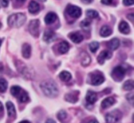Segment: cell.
Masks as SVG:
<instances>
[{
	"instance_id": "44dd1931",
	"label": "cell",
	"mask_w": 134,
	"mask_h": 123,
	"mask_svg": "<svg viewBox=\"0 0 134 123\" xmlns=\"http://www.w3.org/2000/svg\"><path fill=\"white\" fill-rule=\"evenodd\" d=\"M112 30H111V27L108 26H103V27L101 28L100 31H99V33L102 35V37H108L109 35H111L112 34Z\"/></svg>"
},
{
	"instance_id": "484cf974",
	"label": "cell",
	"mask_w": 134,
	"mask_h": 123,
	"mask_svg": "<svg viewBox=\"0 0 134 123\" xmlns=\"http://www.w3.org/2000/svg\"><path fill=\"white\" fill-rule=\"evenodd\" d=\"M8 83L4 79H0V92H5L7 88Z\"/></svg>"
},
{
	"instance_id": "8fae6325",
	"label": "cell",
	"mask_w": 134,
	"mask_h": 123,
	"mask_svg": "<svg viewBox=\"0 0 134 123\" xmlns=\"http://www.w3.org/2000/svg\"><path fill=\"white\" fill-rule=\"evenodd\" d=\"M69 37L70 38L71 40L75 43H79L83 40L84 37L83 35L81 33L78 32H73L69 35Z\"/></svg>"
},
{
	"instance_id": "ffe728a7",
	"label": "cell",
	"mask_w": 134,
	"mask_h": 123,
	"mask_svg": "<svg viewBox=\"0 0 134 123\" xmlns=\"http://www.w3.org/2000/svg\"><path fill=\"white\" fill-rule=\"evenodd\" d=\"M69 49V44L68 42L62 41L59 44L58 51L61 54H65Z\"/></svg>"
},
{
	"instance_id": "4316f807",
	"label": "cell",
	"mask_w": 134,
	"mask_h": 123,
	"mask_svg": "<svg viewBox=\"0 0 134 123\" xmlns=\"http://www.w3.org/2000/svg\"><path fill=\"white\" fill-rule=\"evenodd\" d=\"M99 44L98 42L96 41H94V42H92L90 44H89V48H90V51L93 53H95L98 49L99 48Z\"/></svg>"
},
{
	"instance_id": "7c38bea8",
	"label": "cell",
	"mask_w": 134,
	"mask_h": 123,
	"mask_svg": "<svg viewBox=\"0 0 134 123\" xmlns=\"http://www.w3.org/2000/svg\"><path fill=\"white\" fill-rule=\"evenodd\" d=\"M115 102H116V100L115 99V98H113V97H108V98H105V99H104L102 101V108L107 109L108 108V107H110L111 106H112L113 105L115 104Z\"/></svg>"
},
{
	"instance_id": "d6986e66",
	"label": "cell",
	"mask_w": 134,
	"mask_h": 123,
	"mask_svg": "<svg viewBox=\"0 0 134 123\" xmlns=\"http://www.w3.org/2000/svg\"><path fill=\"white\" fill-rule=\"evenodd\" d=\"M6 107L7 109L8 116H10V117L15 116L16 111L13 103L10 102H7L6 103Z\"/></svg>"
},
{
	"instance_id": "836d02e7",
	"label": "cell",
	"mask_w": 134,
	"mask_h": 123,
	"mask_svg": "<svg viewBox=\"0 0 134 123\" xmlns=\"http://www.w3.org/2000/svg\"><path fill=\"white\" fill-rule=\"evenodd\" d=\"M0 3L4 7H7L9 5V0H0Z\"/></svg>"
},
{
	"instance_id": "83f0119b",
	"label": "cell",
	"mask_w": 134,
	"mask_h": 123,
	"mask_svg": "<svg viewBox=\"0 0 134 123\" xmlns=\"http://www.w3.org/2000/svg\"><path fill=\"white\" fill-rule=\"evenodd\" d=\"M126 90H132L133 89V81L132 80H128L126 81L123 86Z\"/></svg>"
},
{
	"instance_id": "60d3db41",
	"label": "cell",
	"mask_w": 134,
	"mask_h": 123,
	"mask_svg": "<svg viewBox=\"0 0 134 123\" xmlns=\"http://www.w3.org/2000/svg\"><path fill=\"white\" fill-rule=\"evenodd\" d=\"M19 123H31V122L29 121H27V120H23V121H21L20 122H19Z\"/></svg>"
},
{
	"instance_id": "e575fe53",
	"label": "cell",
	"mask_w": 134,
	"mask_h": 123,
	"mask_svg": "<svg viewBox=\"0 0 134 123\" xmlns=\"http://www.w3.org/2000/svg\"><path fill=\"white\" fill-rule=\"evenodd\" d=\"M113 0H102V3L106 5H111L113 3Z\"/></svg>"
},
{
	"instance_id": "d590c367",
	"label": "cell",
	"mask_w": 134,
	"mask_h": 123,
	"mask_svg": "<svg viewBox=\"0 0 134 123\" xmlns=\"http://www.w3.org/2000/svg\"><path fill=\"white\" fill-rule=\"evenodd\" d=\"M128 18L129 20H130L132 22H133V13H131V14H130L129 15H128Z\"/></svg>"
},
{
	"instance_id": "f1b7e54d",
	"label": "cell",
	"mask_w": 134,
	"mask_h": 123,
	"mask_svg": "<svg viewBox=\"0 0 134 123\" xmlns=\"http://www.w3.org/2000/svg\"><path fill=\"white\" fill-rule=\"evenodd\" d=\"M86 15L90 18H96L98 17V13L94 10H88L86 11Z\"/></svg>"
},
{
	"instance_id": "ba28073f",
	"label": "cell",
	"mask_w": 134,
	"mask_h": 123,
	"mask_svg": "<svg viewBox=\"0 0 134 123\" xmlns=\"http://www.w3.org/2000/svg\"><path fill=\"white\" fill-rule=\"evenodd\" d=\"M112 57V52L110 51L105 50L100 52L98 57V62L99 64H103L105 62V60L110 59Z\"/></svg>"
},
{
	"instance_id": "1f68e13d",
	"label": "cell",
	"mask_w": 134,
	"mask_h": 123,
	"mask_svg": "<svg viewBox=\"0 0 134 123\" xmlns=\"http://www.w3.org/2000/svg\"><path fill=\"white\" fill-rule=\"evenodd\" d=\"M126 98L128 100V102L131 103L132 105L133 104V93H130V94H127Z\"/></svg>"
},
{
	"instance_id": "4dcf8cb0",
	"label": "cell",
	"mask_w": 134,
	"mask_h": 123,
	"mask_svg": "<svg viewBox=\"0 0 134 123\" xmlns=\"http://www.w3.org/2000/svg\"><path fill=\"white\" fill-rule=\"evenodd\" d=\"M90 22L88 20H84L81 23V26L82 28H87L90 26Z\"/></svg>"
},
{
	"instance_id": "277c9868",
	"label": "cell",
	"mask_w": 134,
	"mask_h": 123,
	"mask_svg": "<svg viewBox=\"0 0 134 123\" xmlns=\"http://www.w3.org/2000/svg\"><path fill=\"white\" fill-rule=\"evenodd\" d=\"M122 117V113L119 110L115 109L107 114L105 120L107 123H116Z\"/></svg>"
},
{
	"instance_id": "f546056e",
	"label": "cell",
	"mask_w": 134,
	"mask_h": 123,
	"mask_svg": "<svg viewBox=\"0 0 134 123\" xmlns=\"http://www.w3.org/2000/svg\"><path fill=\"white\" fill-rule=\"evenodd\" d=\"M67 115H67V113L65 112V111H64V110H62V111H60V112L58 113L57 116L58 119L60 120H64L66 119Z\"/></svg>"
},
{
	"instance_id": "7402d4cb",
	"label": "cell",
	"mask_w": 134,
	"mask_h": 123,
	"mask_svg": "<svg viewBox=\"0 0 134 123\" xmlns=\"http://www.w3.org/2000/svg\"><path fill=\"white\" fill-rule=\"evenodd\" d=\"M17 98H18V101L20 102H21V103H26V102H28L29 99H30L27 93L26 92L24 91L23 90L20 93V94L18 96Z\"/></svg>"
},
{
	"instance_id": "d6a6232c",
	"label": "cell",
	"mask_w": 134,
	"mask_h": 123,
	"mask_svg": "<svg viewBox=\"0 0 134 123\" xmlns=\"http://www.w3.org/2000/svg\"><path fill=\"white\" fill-rule=\"evenodd\" d=\"M123 3L126 6H130L133 4V0H123Z\"/></svg>"
},
{
	"instance_id": "7a4b0ae2",
	"label": "cell",
	"mask_w": 134,
	"mask_h": 123,
	"mask_svg": "<svg viewBox=\"0 0 134 123\" xmlns=\"http://www.w3.org/2000/svg\"><path fill=\"white\" fill-rule=\"evenodd\" d=\"M26 16L22 13H16L8 18V24L12 27H19L25 23Z\"/></svg>"
},
{
	"instance_id": "f35d334b",
	"label": "cell",
	"mask_w": 134,
	"mask_h": 123,
	"mask_svg": "<svg viewBox=\"0 0 134 123\" xmlns=\"http://www.w3.org/2000/svg\"><path fill=\"white\" fill-rule=\"evenodd\" d=\"M88 123H99V122H98V120H96V119H94V120H91L90 121H89Z\"/></svg>"
},
{
	"instance_id": "74e56055",
	"label": "cell",
	"mask_w": 134,
	"mask_h": 123,
	"mask_svg": "<svg viewBox=\"0 0 134 123\" xmlns=\"http://www.w3.org/2000/svg\"><path fill=\"white\" fill-rule=\"evenodd\" d=\"M46 123H56V122L54 120H52V119H48L47 122H46Z\"/></svg>"
},
{
	"instance_id": "5bb4252c",
	"label": "cell",
	"mask_w": 134,
	"mask_h": 123,
	"mask_svg": "<svg viewBox=\"0 0 134 123\" xmlns=\"http://www.w3.org/2000/svg\"><path fill=\"white\" fill-rule=\"evenodd\" d=\"M29 12L31 14H35V13H38L40 10V7L39 5L35 1H31L30 2V5L28 7Z\"/></svg>"
},
{
	"instance_id": "cb8c5ba5",
	"label": "cell",
	"mask_w": 134,
	"mask_h": 123,
	"mask_svg": "<svg viewBox=\"0 0 134 123\" xmlns=\"http://www.w3.org/2000/svg\"><path fill=\"white\" fill-rule=\"evenodd\" d=\"M90 61H91V59H90L89 55L88 54L85 53V52H83L82 53V60H81V64L83 66H87L90 64Z\"/></svg>"
},
{
	"instance_id": "52a82bcc",
	"label": "cell",
	"mask_w": 134,
	"mask_h": 123,
	"mask_svg": "<svg viewBox=\"0 0 134 123\" xmlns=\"http://www.w3.org/2000/svg\"><path fill=\"white\" fill-rule=\"evenodd\" d=\"M66 11L70 16L75 18H79L82 14V10L81 8L77 6H75V5H68L66 9Z\"/></svg>"
},
{
	"instance_id": "30bf717a",
	"label": "cell",
	"mask_w": 134,
	"mask_h": 123,
	"mask_svg": "<svg viewBox=\"0 0 134 123\" xmlns=\"http://www.w3.org/2000/svg\"><path fill=\"white\" fill-rule=\"evenodd\" d=\"M97 99H98V96L94 92L91 91V90L88 91L86 96V101L88 104L93 105L96 102Z\"/></svg>"
},
{
	"instance_id": "3957f363",
	"label": "cell",
	"mask_w": 134,
	"mask_h": 123,
	"mask_svg": "<svg viewBox=\"0 0 134 123\" xmlns=\"http://www.w3.org/2000/svg\"><path fill=\"white\" fill-rule=\"evenodd\" d=\"M126 74L125 68L121 65L115 67L111 73V76L113 79L116 81H121L124 79Z\"/></svg>"
},
{
	"instance_id": "f6af8a7d",
	"label": "cell",
	"mask_w": 134,
	"mask_h": 123,
	"mask_svg": "<svg viewBox=\"0 0 134 123\" xmlns=\"http://www.w3.org/2000/svg\"><path fill=\"white\" fill-rule=\"evenodd\" d=\"M1 27V22H0V27Z\"/></svg>"
},
{
	"instance_id": "7bdbcfd3",
	"label": "cell",
	"mask_w": 134,
	"mask_h": 123,
	"mask_svg": "<svg viewBox=\"0 0 134 123\" xmlns=\"http://www.w3.org/2000/svg\"><path fill=\"white\" fill-rule=\"evenodd\" d=\"M1 43H2V42H1V39H0V46H1Z\"/></svg>"
},
{
	"instance_id": "603a6c76",
	"label": "cell",
	"mask_w": 134,
	"mask_h": 123,
	"mask_svg": "<svg viewBox=\"0 0 134 123\" xmlns=\"http://www.w3.org/2000/svg\"><path fill=\"white\" fill-rule=\"evenodd\" d=\"M59 77H60V79L62 81H64V82H68L69 80L71 79V75L69 72L65 71H63L59 75Z\"/></svg>"
},
{
	"instance_id": "b9f144b4",
	"label": "cell",
	"mask_w": 134,
	"mask_h": 123,
	"mask_svg": "<svg viewBox=\"0 0 134 123\" xmlns=\"http://www.w3.org/2000/svg\"><path fill=\"white\" fill-rule=\"evenodd\" d=\"M16 1H19V2H21V3H23V2H24L26 0H16Z\"/></svg>"
},
{
	"instance_id": "8d00e7d4",
	"label": "cell",
	"mask_w": 134,
	"mask_h": 123,
	"mask_svg": "<svg viewBox=\"0 0 134 123\" xmlns=\"http://www.w3.org/2000/svg\"><path fill=\"white\" fill-rule=\"evenodd\" d=\"M84 3H86V4H88L92 2L93 0H81Z\"/></svg>"
},
{
	"instance_id": "e0dca14e",
	"label": "cell",
	"mask_w": 134,
	"mask_h": 123,
	"mask_svg": "<svg viewBox=\"0 0 134 123\" xmlns=\"http://www.w3.org/2000/svg\"><path fill=\"white\" fill-rule=\"evenodd\" d=\"M56 19H57V15L54 13L51 12V13H48L46 15L44 18V22L47 24H53Z\"/></svg>"
},
{
	"instance_id": "4fadbf2b",
	"label": "cell",
	"mask_w": 134,
	"mask_h": 123,
	"mask_svg": "<svg viewBox=\"0 0 134 123\" xmlns=\"http://www.w3.org/2000/svg\"><path fill=\"white\" fill-rule=\"evenodd\" d=\"M119 30L122 33L124 34H128L130 33V28L129 25L125 21H122V22H120L119 26Z\"/></svg>"
},
{
	"instance_id": "ee69618b",
	"label": "cell",
	"mask_w": 134,
	"mask_h": 123,
	"mask_svg": "<svg viewBox=\"0 0 134 123\" xmlns=\"http://www.w3.org/2000/svg\"><path fill=\"white\" fill-rule=\"evenodd\" d=\"M39 1H43H43H45L46 0H39Z\"/></svg>"
},
{
	"instance_id": "6da1fadb",
	"label": "cell",
	"mask_w": 134,
	"mask_h": 123,
	"mask_svg": "<svg viewBox=\"0 0 134 123\" xmlns=\"http://www.w3.org/2000/svg\"><path fill=\"white\" fill-rule=\"evenodd\" d=\"M41 88L46 96L51 98L57 96L58 94V89L55 82L52 80H46L43 81L40 85Z\"/></svg>"
},
{
	"instance_id": "2e32d148",
	"label": "cell",
	"mask_w": 134,
	"mask_h": 123,
	"mask_svg": "<svg viewBox=\"0 0 134 123\" xmlns=\"http://www.w3.org/2000/svg\"><path fill=\"white\" fill-rule=\"evenodd\" d=\"M65 98L68 102L71 103H75L78 100V94H77L76 91L68 93L65 95Z\"/></svg>"
},
{
	"instance_id": "ac0fdd59",
	"label": "cell",
	"mask_w": 134,
	"mask_h": 123,
	"mask_svg": "<svg viewBox=\"0 0 134 123\" xmlns=\"http://www.w3.org/2000/svg\"><path fill=\"white\" fill-rule=\"evenodd\" d=\"M120 46V41L117 38H114L107 43V47L112 51L117 49Z\"/></svg>"
},
{
	"instance_id": "9a60e30c",
	"label": "cell",
	"mask_w": 134,
	"mask_h": 123,
	"mask_svg": "<svg viewBox=\"0 0 134 123\" xmlns=\"http://www.w3.org/2000/svg\"><path fill=\"white\" fill-rule=\"evenodd\" d=\"M31 47L27 43H25L23 44L22 48V56L25 58H29L31 56Z\"/></svg>"
},
{
	"instance_id": "ab89813d",
	"label": "cell",
	"mask_w": 134,
	"mask_h": 123,
	"mask_svg": "<svg viewBox=\"0 0 134 123\" xmlns=\"http://www.w3.org/2000/svg\"><path fill=\"white\" fill-rule=\"evenodd\" d=\"M3 111V106L2 103L0 102V112H2Z\"/></svg>"
},
{
	"instance_id": "9c48e42d",
	"label": "cell",
	"mask_w": 134,
	"mask_h": 123,
	"mask_svg": "<svg viewBox=\"0 0 134 123\" xmlns=\"http://www.w3.org/2000/svg\"><path fill=\"white\" fill-rule=\"evenodd\" d=\"M56 33L52 30H46L44 33V35H43V39L47 43H51V42L54 41L56 39Z\"/></svg>"
},
{
	"instance_id": "d4e9b609",
	"label": "cell",
	"mask_w": 134,
	"mask_h": 123,
	"mask_svg": "<svg viewBox=\"0 0 134 123\" xmlns=\"http://www.w3.org/2000/svg\"><path fill=\"white\" fill-rule=\"evenodd\" d=\"M22 89L21 88L20 86H12L11 88H10V93H11L12 95L14 97H18V96L19 95L20 93L22 92Z\"/></svg>"
},
{
	"instance_id": "8992f818",
	"label": "cell",
	"mask_w": 134,
	"mask_h": 123,
	"mask_svg": "<svg viewBox=\"0 0 134 123\" xmlns=\"http://www.w3.org/2000/svg\"><path fill=\"white\" fill-rule=\"evenodd\" d=\"M39 20H33L30 22L28 26L29 31L34 37H38L39 35Z\"/></svg>"
},
{
	"instance_id": "5b68a950",
	"label": "cell",
	"mask_w": 134,
	"mask_h": 123,
	"mask_svg": "<svg viewBox=\"0 0 134 123\" xmlns=\"http://www.w3.org/2000/svg\"><path fill=\"white\" fill-rule=\"evenodd\" d=\"M90 83L94 86H98L103 83L105 81V77L100 72H94L90 74Z\"/></svg>"
}]
</instances>
